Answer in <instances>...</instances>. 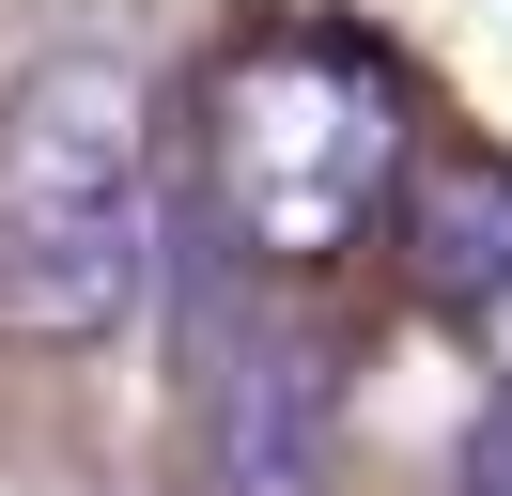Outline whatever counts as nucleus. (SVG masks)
Listing matches in <instances>:
<instances>
[{
  "mask_svg": "<svg viewBox=\"0 0 512 496\" xmlns=\"http://www.w3.org/2000/svg\"><path fill=\"white\" fill-rule=\"evenodd\" d=\"M404 248H419V295L512 357V155H435L404 202Z\"/></svg>",
  "mask_w": 512,
  "mask_h": 496,
  "instance_id": "4",
  "label": "nucleus"
},
{
  "mask_svg": "<svg viewBox=\"0 0 512 496\" xmlns=\"http://www.w3.org/2000/svg\"><path fill=\"white\" fill-rule=\"evenodd\" d=\"M156 264V109L125 47H47L0 93V326L109 341Z\"/></svg>",
  "mask_w": 512,
  "mask_h": 496,
  "instance_id": "1",
  "label": "nucleus"
},
{
  "mask_svg": "<svg viewBox=\"0 0 512 496\" xmlns=\"http://www.w3.org/2000/svg\"><path fill=\"white\" fill-rule=\"evenodd\" d=\"M187 496H326V357L295 326H218L202 341Z\"/></svg>",
  "mask_w": 512,
  "mask_h": 496,
  "instance_id": "3",
  "label": "nucleus"
},
{
  "mask_svg": "<svg viewBox=\"0 0 512 496\" xmlns=\"http://www.w3.org/2000/svg\"><path fill=\"white\" fill-rule=\"evenodd\" d=\"M404 171V93L357 31H264L218 62V217L249 264H342Z\"/></svg>",
  "mask_w": 512,
  "mask_h": 496,
  "instance_id": "2",
  "label": "nucleus"
},
{
  "mask_svg": "<svg viewBox=\"0 0 512 496\" xmlns=\"http://www.w3.org/2000/svg\"><path fill=\"white\" fill-rule=\"evenodd\" d=\"M466 496H512V388L481 403V434H466Z\"/></svg>",
  "mask_w": 512,
  "mask_h": 496,
  "instance_id": "5",
  "label": "nucleus"
}]
</instances>
